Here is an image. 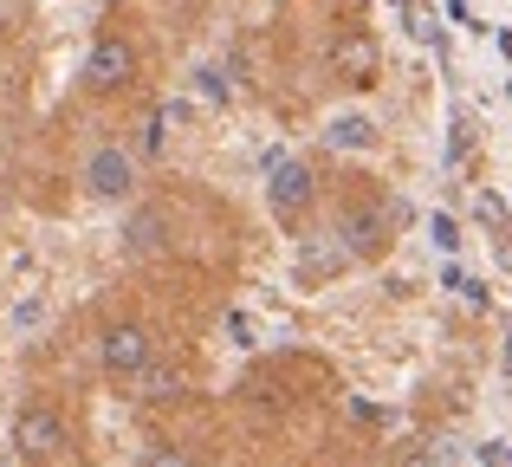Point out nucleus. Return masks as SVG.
<instances>
[{
  "label": "nucleus",
  "instance_id": "nucleus-7",
  "mask_svg": "<svg viewBox=\"0 0 512 467\" xmlns=\"http://www.w3.org/2000/svg\"><path fill=\"white\" fill-rule=\"evenodd\" d=\"M389 228H396L389 208H363V215H350L344 221V253H350V260H383L389 240H396Z\"/></svg>",
  "mask_w": 512,
  "mask_h": 467
},
{
  "label": "nucleus",
  "instance_id": "nucleus-3",
  "mask_svg": "<svg viewBox=\"0 0 512 467\" xmlns=\"http://www.w3.org/2000/svg\"><path fill=\"white\" fill-rule=\"evenodd\" d=\"M150 357H156V331L143 325V318H111V325L98 331V370L111 383H137Z\"/></svg>",
  "mask_w": 512,
  "mask_h": 467
},
{
  "label": "nucleus",
  "instance_id": "nucleus-8",
  "mask_svg": "<svg viewBox=\"0 0 512 467\" xmlns=\"http://www.w3.org/2000/svg\"><path fill=\"white\" fill-rule=\"evenodd\" d=\"M182 364H156V357H150V364H143V377H137V396H143V403H175V396H182Z\"/></svg>",
  "mask_w": 512,
  "mask_h": 467
},
{
  "label": "nucleus",
  "instance_id": "nucleus-9",
  "mask_svg": "<svg viewBox=\"0 0 512 467\" xmlns=\"http://www.w3.org/2000/svg\"><path fill=\"white\" fill-rule=\"evenodd\" d=\"M325 143H331V150H376V124H370V117H357V111H350V117H331V124H325Z\"/></svg>",
  "mask_w": 512,
  "mask_h": 467
},
{
  "label": "nucleus",
  "instance_id": "nucleus-5",
  "mask_svg": "<svg viewBox=\"0 0 512 467\" xmlns=\"http://www.w3.org/2000/svg\"><path fill=\"white\" fill-rule=\"evenodd\" d=\"M78 182H85L91 202H137V156L124 143H98L85 156V176Z\"/></svg>",
  "mask_w": 512,
  "mask_h": 467
},
{
  "label": "nucleus",
  "instance_id": "nucleus-1",
  "mask_svg": "<svg viewBox=\"0 0 512 467\" xmlns=\"http://www.w3.org/2000/svg\"><path fill=\"white\" fill-rule=\"evenodd\" d=\"M137 78H143V46H137V33H130L124 20H104L98 33H91L85 65H78V85H85V98H124V91H137Z\"/></svg>",
  "mask_w": 512,
  "mask_h": 467
},
{
  "label": "nucleus",
  "instance_id": "nucleus-11",
  "mask_svg": "<svg viewBox=\"0 0 512 467\" xmlns=\"http://www.w3.org/2000/svg\"><path fill=\"white\" fill-rule=\"evenodd\" d=\"M143 467H195V461H188V455H182L175 442H156L150 455H143Z\"/></svg>",
  "mask_w": 512,
  "mask_h": 467
},
{
  "label": "nucleus",
  "instance_id": "nucleus-6",
  "mask_svg": "<svg viewBox=\"0 0 512 467\" xmlns=\"http://www.w3.org/2000/svg\"><path fill=\"white\" fill-rule=\"evenodd\" d=\"M331 72H338L344 85H376V39L363 33V26H344V33L331 39Z\"/></svg>",
  "mask_w": 512,
  "mask_h": 467
},
{
  "label": "nucleus",
  "instance_id": "nucleus-4",
  "mask_svg": "<svg viewBox=\"0 0 512 467\" xmlns=\"http://www.w3.org/2000/svg\"><path fill=\"white\" fill-rule=\"evenodd\" d=\"M312 202H318V176H312V163H299V156H279V163L266 169V208H273V221L299 228V221L312 215Z\"/></svg>",
  "mask_w": 512,
  "mask_h": 467
},
{
  "label": "nucleus",
  "instance_id": "nucleus-10",
  "mask_svg": "<svg viewBox=\"0 0 512 467\" xmlns=\"http://www.w3.org/2000/svg\"><path fill=\"white\" fill-rule=\"evenodd\" d=\"M124 247L130 253L163 247V215H156V208H137V215H130V228H124Z\"/></svg>",
  "mask_w": 512,
  "mask_h": 467
},
{
  "label": "nucleus",
  "instance_id": "nucleus-2",
  "mask_svg": "<svg viewBox=\"0 0 512 467\" xmlns=\"http://www.w3.org/2000/svg\"><path fill=\"white\" fill-rule=\"evenodd\" d=\"M72 455V416L52 396H26L13 409V461L20 467H59Z\"/></svg>",
  "mask_w": 512,
  "mask_h": 467
}]
</instances>
